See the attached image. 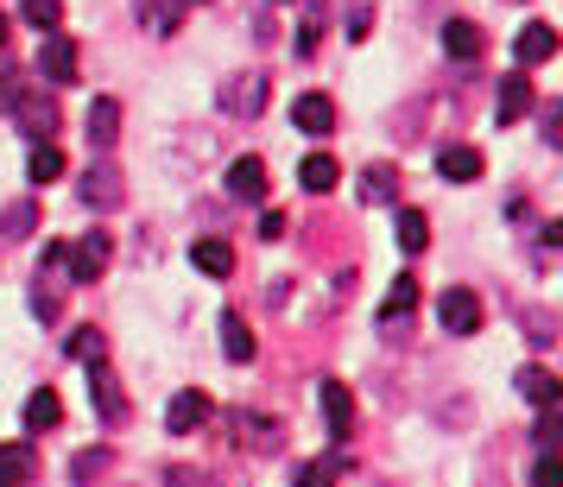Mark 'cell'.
I'll return each mask as SVG.
<instances>
[{
	"label": "cell",
	"mask_w": 563,
	"mask_h": 487,
	"mask_svg": "<svg viewBox=\"0 0 563 487\" xmlns=\"http://www.w3.org/2000/svg\"><path fill=\"white\" fill-rule=\"evenodd\" d=\"M70 361H96V355H108V342H102V330H70Z\"/></svg>",
	"instance_id": "cell-27"
},
{
	"label": "cell",
	"mask_w": 563,
	"mask_h": 487,
	"mask_svg": "<svg viewBox=\"0 0 563 487\" xmlns=\"http://www.w3.org/2000/svg\"><path fill=\"white\" fill-rule=\"evenodd\" d=\"M203 418H209V392H197V386H190V392H178V399L165 406V431H172V436H190Z\"/></svg>",
	"instance_id": "cell-8"
},
{
	"label": "cell",
	"mask_w": 563,
	"mask_h": 487,
	"mask_svg": "<svg viewBox=\"0 0 563 487\" xmlns=\"http://www.w3.org/2000/svg\"><path fill=\"white\" fill-rule=\"evenodd\" d=\"M32 468H38L32 450H20V443H7V450H0V482H26Z\"/></svg>",
	"instance_id": "cell-26"
},
{
	"label": "cell",
	"mask_w": 563,
	"mask_h": 487,
	"mask_svg": "<svg viewBox=\"0 0 563 487\" xmlns=\"http://www.w3.org/2000/svg\"><path fill=\"white\" fill-rule=\"evenodd\" d=\"M102 450H89V456H77V462H70V475H96V468H102Z\"/></svg>",
	"instance_id": "cell-31"
},
{
	"label": "cell",
	"mask_w": 563,
	"mask_h": 487,
	"mask_svg": "<svg viewBox=\"0 0 563 487\" xmlns=\"http://www.w3.org/2000/svg\"><path fill=\"white\" fill-rule=\"evenodd\" d=\"M482 26H475V20H450V26H443V52L456 57V64H475V57H482Z\"/></svg>",
	"instance_id": "cell-12"
},
{
	"label": "cell",
	"mask_w": 563,
	"mask_h": 487,
	"mask_svg": "<svg viewBox=\"0 0 563 487\" xmlns=\"http://www.w3.org/2000/svg\"><path fill=\"white\" fill-rule=\"evenodd\" d=\"M32 310L38 317H57V291H32Z\"/></svg>",
	"instance_id": "cell-33"
},
{
	"label": "cell",
	"mask_w": 563,
	"mask_h": 487,
	"mask_svg": "<svg viewBox=\"0 0 563 487\" xmlns=\"http://www.w3.org/2000/svg\"><path fill=\"white\" fill-rule=\"evenodd\" d=\"M298 184H305L310 197H330L335 184H342V165H335L330 153H310L305 165H298Z\"/></svg>",
	"instance_id": "cell-13"
},
{
	"label": "cell",
	"mask_w": 563,
	"mask_h": 487,
	"mask_svg": "<svg viewBox=\"0 0 563 487\" xmlns=\"http://www.w3.org/2000/svg\"><path fill=\"white\" fill-rule=\"evenodd\" d=\"M266 108V77H234L222 89V114H260Z\"/></svg>",
	"instance_id": "cell-11"
},
{
	"label": "cell",
	"mask_w": 563,
	"mask_h": 487,
	"mask_svg": "<svg viewBox=\"0 0 563 487\" xmlns=\"http://www.w3.org/2000/svg\"><path fill=\"white\" fill-rule=\"evenodd\" d=\"M0 229H7V234H32V229H38V203H13L7 215H0Z\"/></svg>",
	"instance_id": "cell-29"
},
{
	"label": "cell",
	"mask_w": 563,
	"mask_h": 487,
	"mask_svg": "<svg viewBox=\"0 0 563 487\" xmlns=\"http://www.w3.org/2000/svg\"><path fill=\"white\" fill-rule=\"evenodd\" d=\"M399 247L406 254H424L431 247V215L424 209H399Z\"/></svg>",
	"instance_id": "cell-19"
},
{
	"label": "cell",
	"mask_w": 563,
	"mask_h": 487,
	"mask_svg": "<svg viewBox=\"0 0 563 487\" xmlns=\"http://www.w3.org/2000/svg\"><path fill=\"white\" fill-rule=\"evenodd\" d=\"M519 392H526L532 406H558V380H551L544 367H519Z\"/></svg>",
	"instance_id": "cell-24"
},
{
	"label": "cell",
	"mask_w": 563,
	"mask_h": 487,
	"mask_svg": "<svg viewBox=\"0 0 563 487\" xmlns=\"http://www.w3.org/2000/svg\"><path fill=\"white\" fill-rule=\"evenodd\" d=\"M411 305H418V279H411V273H399V279H393V291H386V305H380V323H386V330H393V323H406Z\"/></svg>",
	"instance_id": "cell-18"
},
{
	"label": "cell",
	"mask_w": 563,
	"mask_h": 487,
	"mask_svg": "<svg viewBox=\"0 0 563 487\" xmlns=\"http://www.w3.org/2000/svg\"><path fill=\"white\" fill-rule=\"evenodd\" d=\"M13 108H20V121H26L38 140L57 128V102H38V96H26V89H20V102H13Z\"/></svg>",
	"instance_id": "cell-22"
},
{
	"label": "cell",
	"mask_w": 563,
	"mask_h": 487,
	"mask_svg": "<svg viewBox=\"0 0 563 487\" xmlns=\"http://www.w3.org/2000/svg\"><path fill=\"white\" fill-rule=\"evenodd\" d=\"M82 203H96V209L121 203V184H114V171H89V178H82Z\"/></svg>",
	"instance_id": "cell-25"
},
{
	"label": "cell",
	"mask_w": 563,
	"mask_h": 487,
	"mask_svg": "<svg viewBox=\"0 0 563 487\" xmlns=\"http://www.w3.org/2000/svg\"><path fill=\"white\" fill-rule=\"evenodd\" d=\"M222 355L229 361H254L260 355V342H254V330L241 323V310H222Z\"/></svg>",
	"instance_id": "cell-15"
},
{
	"label": "cell",
	"mask_w": 563,
	"mask_h": 487,
	"mask_svg": "<svg viewBox=\"0 0 563 487\" xmlns=\"http://www.w3.org/2000/svg\"><path fill=\"white\" fill-rule=\"evenodd\" d=\"M108 254H114V241H108L102 229H89L77 247H64V266H70V279L77 285H96L108 273Z\"/></svg>",
	"instance_id": "cell-1"
},
{
	"label": "cell",
	"mask_w": 563,
	"mask_h": 487,
	"mask_svg": "<svg viewBox=\"0 0 563 487\" xmlns=\"http://www.w3.org/2000/svg\"><path fill=\"white\" fill-rule=\"evenodd\" d=\"M26 26L57 32V26H64V0H26Z\"/></svg>",
	"instance_id": "cell-28"
},
{
	"label": "cell",
	"mask_w": 563,
	"mask_h": 487,
	"mask_svg": "<svg viewBox=\"0 0 563 487\" xmlns=\"http://www.w3.org/2000/svg\"><path fill=\"white\" fill-rule=\"evenodd\" d=\"M38 77L45 82H77V38L70 32H52L38 45Z\"/></svg>",
	"instance_id": "cell-3"
},
{
	"label": "cell",
	"mask_w": 563,
	"mask_h": 487,
	"mask_svg": "<svg viewBox=\"0 0 563 487\" xmlns=\"http://www.w3.org/2000/svg\"><path fill=\"white\" fill-rule=\"evenodd\" d=\"M393 184H399L393 165H367V171H361V203H386V197H393Z\"/></svg>",
	"instance_id": "cell-23"
},
{
	"label": "cell",
	"mask_w": 563,
	"mask_h": 487,
	"mask_svg": "<svg viewBox=\"0 0 563 487\" xmlns=\"http://www.w3.org/2000/svg\"><path fill=\"white\" fill-rule=\"evenodd\" d=\"M190 266H197V273H209V279H229V273H234V247L209 234V241H197V247H190Z\"/></svg>",
	"instance_id": "cell-14"
},
{
	"label": "cell",
	"mask_w": 563,
	"mask_h": 487,
	"mask_svg": "<svg viewBox=\"0 0 563 487\" xmlns=\"http://www.w3.org/2000/svg\"><path fill=\"white\" fill-rule=\"evenodd\" d=\"M285 234V215L279 209H266V215H260V241H279Z\"/></svg>",
	"instance_id": "cell-30"
},
{
	"label": "cell",
	"mask_w": 563,
	"mask_h": 487,
	"mask_svg": "<svg viewBox=\"0 0 563 487\" xmlns=\"http://www.w3.org/2000/svg\"><path fill=\"white\" fill-rule=\"evenodd\" d=\"M437 323H443V335H475L482 330V298H475L468 285H450V291L437 298Z\"/></svg>",
	"instance_id": "cell-2"
},
{
	"label": "cell",
	"mask_w": 563,
	"mask_h": 487,
	"mask_svg": "<svg viewBox=\"0 0 563 487\" xmlns=\"http://www.w3.org/2000/svg\"><path fill=\"white\" fill-rule=\"evenodd\" d=\"M291 121H298V133H310V140H323V133H335V102H330V96H317V89H310V96H298V102H291Z\"/></svg>",
	"instance_id": "cell-6"
},
{
	"label": "cell",
	"mask_w": 563,
	"mask_h": 487,
	"mask_svg": "<svg viewBox=\"0 0 563 487\" xmlns=\"http://www.w3.org/2000/svg\"><path fill=\"white\" fill-rule=\"evenodd\" d=\"M526 108H532V82H526V70H507L500 77V128H512V121H526Z\"/></svg>",
	"instance_id": "cell-10"
},
{
	"label": "cell",
	"mask_w": 563,
	"mask_h": 487,
	"mask_svg": "<svg viewBox=\"0 0 563 487\" xmlns=\"http://www.w3.org/2000/svg\"><path fill=\"white\" fill-rule=\"evenodd\" d=\"M57 418H64V406H57V392H52V386H38V392L26 399V431H52Z\"/></svg>",
	"instance_id": "cell-20"
},
{
	"label": "cell",
	"mask_w": 563,
	"mask_h": 487,
	"mask_svg": "<svg viewBox=\"0 0 563 487\" xmlns=\"http://www.w3.org/2000/svg\"><path fill=\"white\" fill-rule=\"evenodd\" d=\"M26 178H32V184H52V178H64V153H57L52 140H38V146H32V158H26Z\"/></svg>",
	"instance_id": "cell-21"
},
{
	"label": "cell",
	"mask_w": 563,
	"mask_h": 487,
	"mask_svg": "<svg viewBox=\"0 0 563 487\" xmlns=\"http://www.w3.org/2000/svg\"><path fill=\"white\" fill-rule=\"evenodd\" d=\"M0 45H7V13H0Z\"/></svg>",
	"instance_id": "cell-34"
},
{
	"label": "cell",
	"mask_w": 563,
	"mask_h": 487,
	"mask_svg": "<svg viewBox=\"0 0 563 487\" xmlns=\"http://www.w3.org/2000/svg\"><path fill=\"white\" fill-rule=\"evenodd\" d=\"M229 197L234 203H266V158H234L229 165Z\"/></svg>",
	"instance_id": "cell-5"
},
{
	"label": "cell",
	"mask_w": 563,
	"mask_h": 487,
	"mask_svg": "<svg viewBox=\"0 0 563 487\" xmlns=\"http://www.w3.org/2000/svg\"><path fill=\"white\" fill-rule=\"evenodd\" d=\"M20 89H26L20 77H0V108H13V102H20Z\"/></svg>",
	"instance_id": "cell-32"
},
{
	"label": "cell",
	"mask_w": 563,
	"mask_h": 487,
	"mask_svg": "<svg viewBox=\"0 0 563 487\" xmlns=\"http://www.w3.org/2000/svg\"><path fill=\"white\" fill-rule=\"evenodd\" d=\"M89 386H96V406H102V418H121V411H128V399H121V380L108 374L102 355L89 361Z\"/></svg>",
	"instance_id": "cell-16"
},
{
	"label": "cell",
	"mask_w": 563,
	"mask_h": 487,
	"mask_svg": "<svg viewBox=\"0 0 563 487\" xmlns=\"http://www.w3.org/2000/svg\"><path fill=\"white\" fill-rule=\"evenodd\" d=\"M114 133H121V102L114 96H96L89 102V140L96 146H114Z\"/></svg>",
	"instance_id": "cell-17"
},
{
	"label": "cell",
	"mask_w": 563,
	"mask_h": 487,
	"mask_svg": "<svg viewBox=\"0 0 563 487\" xmlns=\"http://www.w3.org/2000/svg\"><path fill=\"white\" fill-rule=\"evenodd\" d=\"M512 57H519V70L551 64V57H558V26H551V20H532V26L512 38Z\"/></svg>",
	"instance_id": "cell-4"
},
{
	"label": "cell",
	"mask_w": 563,
	"mask_h": 487,
	"mask_svg": "<svg viewBox=\"0 0 563 487\" xmlns=\"http://www.w3.org/2000/svg\"><path fill=\"white\" fill-rule=\"evenodd\" d=\"M184 7H190V0H184ZM197 7H203V0H197Z\"/></svg>",
	"instance_id": "cell-35"
},
{
	"label": "cell",
	"mask_w": 563,
	"mask_h": 487,
	"mask_svg": "<svg viewBox=\"0 0 563 487\" xmlns=\"http://www.w3.org/2000/svg\"><path fill=\"white\" fill-rule=\"evenodd\" d=\"M487 171V158L475 153V146H443V153H437V178L443 184H475Z\"/></svg>",
	"instance_id": "cell-7"
},
{
	"label": "cell",
	"mask_w": 563,
	"mask_h": 487,
	"mask_svg": "<svg viewBox=\"0 0 563 487\" xmlns=\"http://www.w3.org/2000/svg\"><path fill=\"white\" fill-rule=\"evenodd\" d=\"M317 399H323V424H330L335 436L355 424V392H349L342 380H323V386H317Z\"/></svg>",
	"instance_id": "cell-9"
}]
</instances>
